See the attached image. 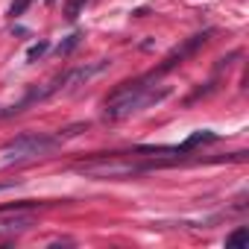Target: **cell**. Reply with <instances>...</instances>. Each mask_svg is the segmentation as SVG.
Wrapping results in <instances>:
<instances>
[{
	"label": "cell",
	"instance_id": "3957f363",
	"mask_svg": "<svg viewBox=\"0 0 249 249\" xmlns=\"http://www.w3.org/2000/svg\"><path fill=\"white\" fill-rule=\"evenodd\" d=\"M62 141L56 135H44V132H24L18 138H12L3 147V161H27L36 156H47L59 147Z\"/></svg>",
	"mask_w": 249,
	"mask_h": 249
},
{
	"label": "cell",
	"instance_id": "6da1fadb",
	"mask_svg": "<svg viewBox=\"0 0 249 249\" xmlns=\"http://www.w3.org/2000/svg\"><path fill=\"white\" fill-rule=\"evenodd\" d=\"M156 76H141V79H135V82H123V85H117L114 91H111V97L106 100V117L108 120H123V117H129V114H135V111H141V108H147V106H156V103H161L164 97H170V85H161V88H156Z\"/></svg>",
	"mask_w": 249,
	"mask_h": 249
},
{
	"label": "cell",
	"instance_id": "277c9868",
	"mask_svg": "<svg viewBox=\"0 0 249 249\" xmlns=\"http://www.w3.org/2000/svg\"><path fill=\"white\" fill-rule=\"evenodd\" d=\"M36 226L33 217H24L15 211V217H6V220H0V237H9V234H21V231H30Z\"/></svg>",
	"mask_w": 249,
	"mask_h": 249
},
{
	"label": "cell",
	"instance_id": "30bf717a",
	"mask_svg": "<svg viewBox=\"0 0 249 249\" xmlns=\"http://www.w3.org/2000/svg\"><path fill=\"white\" fill-rule=\"evenodd\" d=\"M33 0H12V6H9V18H21L27 9H30Z\"/></svg>",
	"mask_w": 249,
	"mask_h": 249
},
{
	"label": "cell",
	"instance_id": "8fae6325",
	"mask_svg": "<svg viewBox=\"0 0 249 249\" xmlns=\"http://www.w3.org/2000/svg\"><path fill=\"white\" fill-rule=\"evenodd\" d=\"M18 185V179H12V182H0V191H9V188H15Z\"/></svg>",
	"mask_w": 249,
	"mask_h": 249
},
{
	"label": "cell",
	"instance_id": "8992f818",
	"mask_svg": "<svg viewBox=\"0 0 249 249\" xmlns=\"http://www.w3.org/2000/svg\"><path fill=\"white\" fill-rule=\"evenodd\" d=\"M85 3H88V0H65V18H68V21H76V18L82 15Z\"/></svg>",
	"mask_w": 249,
	"mask_h": 249
},
{
	"label": "cell",
	"instance_id": "5b68a950",
	"mask_svg": "<svg viewBox=\"0 0 249 249\" xmlns=\"http://www.w3.org/2000/svg\"><path fill=\"white\" fill-rule=\"evenodd\" d=\"M208 141H217V132L199 129V132H194L191 138H185L179 147H170V153H176V156H185V153H191V150H196L199 144H208Z\"/></svg>",
	"mask_w": 249,
	"mask_h": 249
},
{
	"label": "cell",
	"instance_id": "7a4b0ae2",
	"mask_svg": "<svg viewBox=\"0 0 249 249\" xmlns=\"http://www.w3.org/2000/svg\"><path fill=\"white\" fill-rule=\"evenodd\" d=\"M153 167H161L159 161H147V164H135V161H126L120 153L114 156H97L94 161H82L76 164L73 170L82 173V176H91V179H129L135 173H147Z\"/></svg>",
	"mask_w": 249,
	"mask_h": 249
},
{
	"label": "cell",
	"instance_id": "ba28073f",
	"mask_svg": "<svg viewBox=\"0 0 249 249\" xmlns=\"http://www.w3.org/2000/svg\"><path fill=\"white\" fill-rule=\"evenodd\" d=\"M79 41H82V33H73V36H68V41H62V44L56 47V53H59V56H68L73 47H79Z\"/></svg>",
	"mask_w": 249,
	"mask_h": 249
},
{
	"label": "cell",
	"instance_id": "52a82bcc",
	"mask_svg": "<svg viewBox=\"0 0 249 249\" xmlns=\"http://www.w3.org/2000/svg\"><path fill=\"white\" fill-rule=\"evenodd\" d=\"M249 240V229L246 226H240V229H234L229 237H226V246H243Z\"/></svg>",
	"mask_w": 249,
	"mask_h": 249
},
{
	"label": "cell",
	"instance_id": "7c38bea8",
	"mask_svg": "<svg viewBox=\"0 0 249 249\" xmlns=\"http://www.w3.org/2000/svg\"><path fill=\"white\" fill-rule=\"evenodd\" d=\"M47 3H53V0H47Z\"/></svg>",
	"mask_w": 249,
	"mask_h": 249
},
{
	"label": "cell",
	"instance_id": "9c48e42d",
	"mask_svg": "<svg viewBox=\"0 0 249 249\" xmlns=\"http://www.w3.org/2000/svg\"><path fill=\"white\" fill-rule=\"evenodd\" d=\"M47 50H50V41H38V44H33V47L27 50V62L33 65V62H36V59H41Z\"/></svg>",
	"mask_w": 249,
	"mask_h": 249
}]
</instances>
